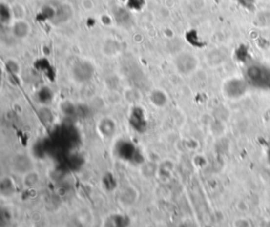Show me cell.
Wrapping results in <instances>:
<instances>
[{
  "label": "cell",
  "instance_id": "6da1fadb",
  "mask_svg": "<svg viewBox=\"0 0 270 227\" xmlns=\"http://www.w3.org/2000/svg\"><path fill=\"white\" fill-rule=\"evenodd\" d=\"M246 81L249 86L270 91V69L262 64H251L246 70Z\"/></svg>",
  "mask_w": 270,
  "mask_h": 227
},
{
  "label": "cell",
  "instance_id": "7a4b0ae2",
  "mask_svg": "<svg viewBox=\"0 0 270 227\" xmlns=\"http://www.w3.org/2000/svg\"><path fill=\"white\" fill-rule=\"evenodd\" d=\"M95 74V67L90 61L78 60L71 68V76L77 83H87L92 81Z\"/></svg>",
  "mask_w": 270,
  "mask_h": 227
},
{
  "label": "cell",
  "instance_id": "3957f363",
  "mask_svg": "<svg viewBox=\"0 0 270 227\" xmlns=\"http://www.w3.org/2000/svg\"><path fill=\"white\" fill-rule=\"evenodd\" d=\"M114 151L118 159L124 162H128V163L138 164L141 163L140 159L143 158V155L140 153L138 148L132 142H130L128 140H121L120 142L116 143Z\"/></svg>",
  "mask_w": 270,
  "mask_h": 227
},
{
  "label": "cell",
  "instance_id": "277c9868",
  "mask_svg": "<svg viewBox=\"0 0 270 227\" xmlns=\"http://www.w3.org/2000/svg\"><path fill=\"white\" fill-rule=\"evenodd\" d=\"M174 67L181 75L188 76L194 73L199 67V60L189 52H182L174 58Z\"/></svg>",
  "mask_w": 270,
  "mask_h": 227
},
{
  "label": "cell",
  "instance_id": "5b68a950",
  "mask_svg": "<svg viewBox=\"0 0 270 227\" xmlns=\"http://www.w3.org/2000/svg\"><path fill=\"white\" fill-rule=\"evenodd\" d=\"M249 83L246 80L232 77L223 85V93L229 100H239L246 94Z\"/></svg>",
  "mask_w": 270,
  "mask_h": 227
},
{
  "label": "cell",
  "instance_id": "8992f818",
  "mask_svg": "<svg viewBox=\"0 0 270 227\" xmlns=\"http://www.w3.org/2000/svg\"><path fill=\"white\" fill-rule=\"evenodd\" d=\"M74 16V9L70 3H59L54 6V15L50 21L54 25H62L69 22Z\"/></svg>",
  "mask_w": 270,
  "mask_h": 227
},
{
  "label": "cell",
  "instance_id": "52a82bcc",
  "mask_svg": "<svg viewBox=\"0 0 270 227\" xmlns=\"http://www.w3.org/2000/svg\"><path fill=\"white\" fill-rule=\"evenodd\" d=\"M129 123L130 126L138 133H144L147 130L148 121L146 118L145 110L141 107H134L131 110L129 115Z\"/></svg>",
  "mask_w": 270,
  "mask_h": 227
},
{
  "label": "cell",
  "instance_id": "ba28073f",
  "mask_svg": "<svg viewBox=\"0 0 270 227\" xmlns=\"http://www.w3.org/2000/svg\"><path fill=\"white\" fill-rule=\"evenodd\" d=\"M13 167L15 171L27 174L33 170V161L28 154L18 153L13 160Z\"/></svg>",
  "mask_w": 270,
  "mask_h": 227
},
{
  "label": "cell",
  "instance_id": "9c48e42d",
  "mask_svg": "<svg viewBox=\"0 0 270 227\" xmlns=\"http://www.w3.org/2000/svg\"><path fill=\"white\" fill-rule=\"evenodd\" d=\"M31 32V25L27 21L23 19H18L12 25V34L17 40H24L25 37H28Z\"/></svg>",
  "mask_w": 270,
  "mask_h": 227
},
{
  "label": "cell",
  "instance_id": "30bf717a",
  "mask_svg": "<svg viewBox=\"0 0 270 227\" xmlns=\"http://www.w3.org/2000/svg\"><path fill=\"white\" fill-rule=\"evenodd\" d=\"M98 131L104 138H111L116 132L115 122L110 118H104L98 123Z\"/></svg>",
  "mask_w": 270,
  "mask_h": 227
},
{
  "label": "cell",
  "instance_id": "8fae6325",
  "mask_svg": "<svg viewBox=\"0 0 270 227\" xmlns=\"http://www.w3.org/2000/svg\"><path fill=\"white\" fill-rule=\"evenodd\" d=\"M149 100H150V103H152L153 106H155L156 108L166 107L168 102H169L167 93L165 92V91H163L162 89H154L151 91Z\"/></svg>",
  "mask_w": 270,
  "mask_h": 227
},
{
  "label": "cell",
  "instance_id": "7c38bea8",
  "mask_svg": "<svg viewBox=\"0 0 270 227\" xmlns=\"http://www.w3.org/2000/svg\"><path fill=\"white\" fill-rule=\"evenodd\" d=\"M54 100V93L49 87H42L37 91V101L42 106H49Z\"/></svg>",
  "mask_w": 270,
  "mask_h": 227
},
{
  "label": "cell",
  "instance_id": "4fadbf2b",
  "mask_svg": "<svg viewBox=\"0 0 270 227\" xmlns=\"http://www.w3.org/2000/svg\"><path fill=\"white\" fill-rule=\"evenodd\" d=\"M13 19V12L11 6L4 2L0 4V21L2 24H10Z\"/></svg>",
  "mask_w": 270,
  "mask_h": 227
},
{
  "label": "cell",
  "instance_id": "5bb4252c",
  "mask_svg": "<svg viewBox=\"0 0 270 227\" xmlns=\"http://www.w3.org/2000/svg\"><path fill=\"white\" fill-rule=\"evenodd\" d=\"M15 186L10 178H5L1 181V193L2 196H12L14 193Z\"/></svg>",
  "mask_w": 270,
  "mask_h": 227
},
{
  "label": "cell",
  "instance_id": "9a60e30c",
  "mask_svg": "<svg viewBox=\"0 0 270 227\" xmlns=\"http://www.w3.org/2000/svg\"><path fill=\"white\" fill-rule=\"evenodd\" d=\"M61 109H62V111L64 115H67V116H73L74 114H76L77 112V108L76 106L74 105L73 103H71V102H63L62 103V106H61Z\"/></svg>",
  "mask_w": 270,
  "mask_h": 227
},
{
  "label": "cell",
  "instance_id": "2e32d148",
  "mask_svg": "<svg viewBox=\"0 0 270 227\" xmlns=\"http://www.w3.org/2000/svg\"><path fill=\"white\" fill-rule=\"evenodd\" d=\"M39 178L37 176L36 172H29L25 174V178H24V185H28V186H34L37 182H38Z\"/></svg>",
  "mask_w": 270,
  "mask_h": 227
},
{
  "label": "cell",
  "instance_id": "e0dca14e",
  "mask_svg": "<svg viewBox=\"0 0 270 227\" xmlns=\"http://www.w3.org/2000/svg\"><path fill=\"white\" fill-rule=\"evenodd\" d=\"M6 67H8V69L11 71V72L13 73H18L19 71V66L18 63L14 61H9L8 62H6Z\"/></svg>",
  "mask_w": 270,
  "mask_h": 227
},
{
  "label": "cell",
  "instance_id": "ac0fdd59",
  "mask_svg": "<svg viewBox=\"0 0 270 227\" xmlns=\"http://www.w3.org/2000/svg\"><path fill=\"white\" fill-rule=\"evenodd\" d=\"M266 155H267V161H268V163H269V165H270V146H269L268 149H267V153H266Z\"/></svg>",
  "mask_w": 270,
  "mask_h": 227
}]
</instances>
